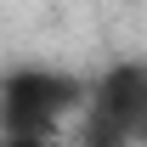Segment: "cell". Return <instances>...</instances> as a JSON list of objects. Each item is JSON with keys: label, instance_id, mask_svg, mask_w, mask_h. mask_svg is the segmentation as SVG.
<instances>
[{"label": "cell", "instance_id": "obj_1", "mask_svg": "<svg viewBox=\"0 0 147 147\" xmlns=\"http://www.w3.org/2000/svg\"><path fill=\"white\" fill-rule=\"evenodd\" d=\"M68 108H74V85L45 68L11 74L6 91H0V125L6 130H62Z\"/></svg>", "mask_w": 147, "mask_h": 147}, {"label": "cell", "instance_id": "obj_2", "mask_svg": "<svg viewBox=\"0 0 147 147\" xmlns=\"http://www.w3.org/2000/svg\"><path fill=\"white\" fill-rule=\"evenodd\" d=\"M0 147H62V130H0Z\"/></svg>", "mask_w": 147, "mask_h": 147}]
</instances>
